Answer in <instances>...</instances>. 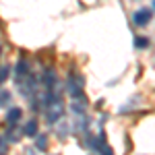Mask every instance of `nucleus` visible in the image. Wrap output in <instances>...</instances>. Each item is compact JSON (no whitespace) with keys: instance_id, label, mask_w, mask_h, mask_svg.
<instances>
[{"instance_id":"nucleus-13","label":"nucleus","mask_w":155,"mask_h":155,"mask_svg":"<svg viewBox=\"0 0 155 155\" xmlns=\"http://www.w3.org/2000/svg\"><path fill=\"white\" fill-rule=\"evenodd\" d=\"M6 149H8V141L4 134H0V155H6Z\"/></svg>"},{"instance_id":"nucleus-2","label":"nucleus","mask_w":155,"mask_h":155,"mask_svg":"<svg viewBox=\"0 0 155 155\" xmlns=\"http://www.w3.org/2000/svg\"><path fill=\"white\" fill-rule=\"evenodd\" d=\"M46 107H48L46 120H48L50 124H56V122L62 118V114H64V104H62V99H60L58 95H54V99H52Z\"/></svg>"},{"instance_id":"nucleus-15","label":"nucleus","mask_w":155,"mask_h":155,"mask_svg":"<svg viewBox=\"0 0 155 155\" xmlns=\"http://www.w3.org/2000/svg\"><path fill=\"white\" fill-rule=\"evenodd\" d=\"M99 151H101V155H114V151H112V149H110L107 145H104V147H101Z\"/></svg>"},{"instance_id":"nucleus-6","label":"nucleus","mask_w":155,"mask_h":155,"mask_svg":"<svg viewBox=\"0 0 155 155\" xmlns=\"http://www.w3.org/2000/svg\"><path fill=\"white\" fill-rule=\"evenodd\" d=\"M21 116H23V110H21V107H11V110L6 112L4 122H6L8 126H12V124H17V122L21 120Z\"/></svg>"},{"instance_id":"nucleus-5","label":"nucleus","mask_w":155,"mask_h":155,"mask_svg":"<svg viewBox=\"0 0 155 155\" xmlns=\"http://www.w3.org/2000/svg\"><path fill=\"white\" fill-rule=\"evenodd\" d=\"M23 134H25V132L21 130L17 124L8 126V128H6V132H4V137H6V141H8V143H19V139H21Z\"/></svg>"},{"instance_id":"nucleus-1","label":"nucleus","mask_w":155,"mask_h":155,"mask_svg":"<svg viewBox=\"0 0 155 155\" xmlns=\"http://www.w3.org/2000/svg\"><path fill=\"white\" fill-rule=\"evenodd\" d=\"M83 89H85V79L79 72H74V74H71V77L66 79V91H68V95H71L72 99L83 97Z\"/></svg>"},{"instance_id":"nucleus-8","label":"nucleus","mask_w":155,"mask_h":155,"mask_svg":"<svg viewBox=\"0 0 155 155\" xmlns=\"http://www.w3.org/2000/svg\"><path fill=\"white\" fill-rule=\"evenodd\" d=\"M85 107H87V99H85V95H83V97H77V99H72L71 110L77 114V116H81V114H83Z\"/></svg>"},{"instance_id":"nucleus-10","label":"nucleus","mask_w":155,"mask_h":155,"mask_svg":"<svg viewBox=\"0 0 155 155\" xmlns=\"http://www.w3.org/2000/svg\"><path fill=\"white\" fill-rule=\"evenodd\" d=\"M35 147L39 151H46V149H48V137H46V134H39L35 139Z\"/></svg>"},{"instance_id":"nucleus-4","label":"nucleus","mask_w":155,"mask_h":155,"mask_svg":"<svg viewBox=\"0 0 155 155\" xmlns=\"http://www.w3.org/2000/svg\"><path fill=\"white\" fill-rule=\"evenodd\" d=\"M132 21H134V25H139V27L147 25L149 21H151V11H149V8H139V11H134Z\"/></svg>"},{"instance_id":"nucleus-3","label":"nucleus","mask_w":155,"mask_h":155,"mask_svg":"<svg viewBox=\"0 0 155 155\" xmlns=\"http://www.w3.org/2000/svg\"><path fill=\"white\" fill-rule=\"evenodd\" d=\"M15 74H17V79H15L17 83L23 81V79H27V77L31 74V66H29V62L21 58L19 62H17V66H15Z\"/></svg>"},{"instance_id":"nucleus-11","label":"nucleus","mask_w":155,"mask_h":155,"mask_svg":"<svg viewBox=\"0 0 155 155\" xmlns=\"http://www.w3.org/2000/svg\"><path fill=\"white\" fill-rule=\"evenodd\" d=\"M11 93L8 91H0V107H4V106H8L11 104Z\"/></svg>"},{"instance_id":"nucleus-9","label":"nucleus","mask_w":155,"mask_h":155,"mask_svg":"<svg viewBox=\"0 0 155 155\" xmlns=\"http://www.w3.org/2000/svg\"><path fill=\"white\" fill-rule=\"evenodd\" d=\"M37 130H39V128H37V120H29V122L23 126V132L27 134V137H33V139H35Z\"/></svg>"},{"instance_id":"nucleus-7","label":"nucleus","mask_w":155,"mask_h":155,"mask_svg":"<svg viewBox=\"0 0 155 155\" xmlns=\"http://www.w3.org/2000/svg\"><path fill=\"white\" fill-rule=\"evenodd\" d=\"M41 83H44L46 89H52L56 85V72L52 71V68H46V71L41 72Z\"/></svg>"},{"instance_id":"nucleus-12","label":"nucleus","mask_w":155,"mask_h":155,"mask_svg":"<svg viewBox=\"0 0 155 155\" xmlns=\"http://www.w3.org/2000/svg\"><path fill=\"white\" fill-rule=\"evenodd\" d=\"M134 46L139 50H145L149 46V39H147V37H134Z\"/></svg>"},{"instance_id":"nucleus-14","label":"nucleus","mask_w":155,"mask_h":155,"mask_svg":"<svg viewBox=\"0 0 155 155\" xmlns=\"http://www.w3.org/2000/svg\"><path fill=\"white\" fill-rule=\"evenodd\" d=\"M6 77H8V68H6V66H2V68H0V83H2Z\"/></svg>"}]
</instances>
